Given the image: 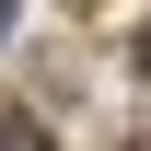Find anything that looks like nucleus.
<instances>
[{"instance_id":"nucleus-1","label":"nucleus","mask_w":151,"mask_h":151,"mask_svg":"<svg viewBox=\"0 0 151 151\" xmlns=\"http://www.w3.org/2000/svg\"><path fill=\"white\" fill-rule=\"evenodd\" d=\"M0 151H47V128H35L23 105H0Z\"/></svg>"},{"instance_id":"nucleus-2","label":"nucleus","mask_w":151,"mask_h":151,"mask_svg":"<svg viewBox=\"0 0 151 151\" xmlns=\"http://www.w3.org/2000/svg\"><path fill=\"white\" fill-rule=\"evenodd\" d=\"M128 58H139V81H151V23H139V47H128Z\"/></svg>"},{"instance_id":"nucleus-3","label":"nucleus","mask_w":151,"mask_h":151,"mask_svg":"<svg viewBox=\"0 0 151 151\" xmlns=\"http://www.w3.org/2000/svg\"><path fill=\"white\" fill-rule=\"evenodd\" d=\"M128 151H151V128H128Z\"/></svg>"},{"instance_id":"nucleus-4","label":"nucleus","mask_w":151,"mask_h":151,"mask_svg":"<svg viewBox=\"0 0 151 151\" xmlns=\"http://www.w3.org/2000/svg\"><path fill=\"white\" fill-rule=\"evenodd\" d=\"M0 35H12V0H0Z\"/></svg>"}]
</instances>
